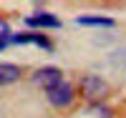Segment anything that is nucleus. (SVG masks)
Returning a JSON list of instances; mask_svg holds the SVG:
<instances>
[{
  "label": "nucleus",
  "mask_w": 126,
  "mask_h": 118,
  "mask_svg": "<svg viewBox=\"0 0 126 118\" xmlns=\"http://www.w3.org/2000/svg\"><path fill=\"white\" fill-rule=\"evenodd\" d=\"M91 113L96 116V118H111V111H109V108H103L101 103H93V105H91Z\"/></svg>",
  "instance_id": "nucleus-8"
},
{
  "label": "nucleus",
  "mask_w": 126,
  "mask_h": 118,
  "mask_svg": "<svg viewBox=\"0 0 126 118\" xmlns=\"http://www.w3.org/2000/svg\"><path fill=\"white\" fill-rule=\"evenodd\" d=\"M15 43V45H25V43H33V45H38V48H43V50H53V43H50V38H46V33H18V35H13L10 38Z\"/></svg>",
  "instance_id": "nucleus-5"
},
{
  "label": "nucleus",
  "mask_w": 126,
  "mask_h": 118,
  "mask_svg": "<svg viewBox=\"0 0 126 118\" xmlns=\"http://www.w3.org/2000/svg\"><path fill=\"white\" fill-rule=\"evenodd\" d=\"M25 25L28 28H48V30H56V28H61V20L56 18V15H50V13H33V15H25Z\"/></svg>",
  "instance_id": "nucleus-4"
},
{
  "label": "nucleus",
  "mask_w": 126,
  "mask_h": 118,
  "mask_svg": "<svg viewBox=\"0 0 126 118\" xmlns=\"http://www.w3.org/2000/svg\"><path fill=\"white\" fill-rule=\"evenodd\" d=\"M78 25H88V28H113L116 20L109 15H78L76 18Z\"/></svg>",
  "instance_id": "nucleus-6"
},
{
  "label": "nucleus",
  "mask_w": 126,
  "mask_h": 118,
  "mask_svg": "<svg viewBox=\"0 0 126 118\" xmlns=\"http://www.w3.org/2000/svg\"><path fill=\"white\" fill-rule=\"evenodd\" d=\"M20 68L15 63H0V85H13L20 80Z\"/></svg>",
  "instance_id": "nucleus-7"
},
{
  "label": "nucleus",
  "mask_w": 126,
  "mask_h": 118,
  "mask_svg": "<svg viewBox=\"0 0 126 118\" xmlns=\"http://www.w3.org/2000/svg\"><path fill=\"white\" fill-rule=\"evenodd\" d=\"M46 95H48L50 105H56V108H66V105L73 103V98H76V91H73V85H71V83L63 80V83L56 85V88L46 91Z\"/></svg>",
  "instance_id": "nucleus-3"
},
{
  "label": "nucleus",
  "mask_w": 126,
  "mask_h": 118,
  "mask_svg": "<svg viewBox=\"0 0 126 118\" xmlns=\"http://www.w3.org/2000/svg\"><path fill=\"white\" fill-rule=\"evenodd\" d=\"M81 95L91 103H98L109 95V83L101 76H83L81 78Z\"/></svg>",
  "instance_id": "nucleus-1"
},
{
  "label": "nucleus",
  "mask_w": 126,
  "mask_h": 118,
  "mask_svg": "<svg viewBox=\"0 0 126 118\" xmlns=\"http://www.w3.org/2000/svg\"><path fill=\"white\" fill-rule=\"evenodd\" d=\"M33 83L38 85V88H43V91H50V88H56L58 83H63V73H61L56 66L38 68V70L33 73Z\"/></svg>",
  "instance_id": "nucleus-2"
},
{
  "label": "nucleus",
  "mask_w": 126,
  "mask_h": 118,
  "mask_svg": "<svg viewBox=\"0 0 126 118\" xmlns=\"http://www.w3.org/2000/svg\"><path fill=\"white\" fill-rule=\"evenodd\" d=\"M8 43H10V40H0V50H5V48H8Z\"/></svg>",
  "instance_id": "nucleus-10"
},
{
  "label": "nucleus",
  "mask_w": 126,
  "mask_h": 118,
  "mask_svg": "<svg viewBox=\"0 0 126 118\" xmlns=\"http://www.w3.org/2000/svg\"><path fill=\"white\" fill-rule=\"evenodd\" d=\"M0 40H10V25L0 18Z\"/></svg>",
  "instance_id": "nucleus-9"
}]
</instances>
